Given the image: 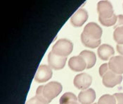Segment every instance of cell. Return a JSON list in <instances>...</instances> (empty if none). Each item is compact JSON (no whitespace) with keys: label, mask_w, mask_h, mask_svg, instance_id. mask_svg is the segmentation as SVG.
<instances>
[{"label":"cell","mask_w":123,"mask_h":104,"mask_svg":"<svg viewBox=\"0 0 123 104\" xmlns=\"http://www.w3.org/2000/svg\"><path fill=\"white\" fill-rule=\"evenodd\" d=\"M73 50V43L66 38L60 39L52 47L51 52L61 57H67Z\"/></svg>","instance_id":"obj_1"},{"label":"cell","mask_w":123,"mask_h":104,"mask_svg":"<svg viewBox=\"0 0 123 104\" xmlns=\"http://www.w3.org/2000/svg\"><path fill=\"white\" fill-rule=\"evenodd\" d=\"M68 66L74 72H82L86 69V63L82 57L78 55L72 57L69 59Z\"/></svg>","instance_id":"obj_10"},{"label":"cell","mask_w":123,"mask_h":104,"mask_svg":"<svg viewBox=\"0 0 123 104\" xmlns=\"http://www.w3.org/2000/svg\"><path fill=\"white\" fill-rule=\"evenodd\" d=\"M113 38L118 45H123V26L115 29L113 32Z\"/></svg>","instance_id":"obj_18"},{"label":"cell","mask_w":123,"mask_h":104,"mask_svg":"<svg viewBox=\"0 0 123 104\" xmlns=\"http://www.w3.org/2000/svg\"><path fill=\"white\" fill-rule=\"evenodd\" d=\"M63 90V86L58 82H51L44 86L43 96L49 103L57 97Z\"/></svg>","instance_id":"obj_2"},{"label":"cell","mask_w":123,"mask_h":104,"mask_svg":"<svg viewBox=\"0 0 123 104\" xmlns=\"http://www.w3.org/2000/svg\"><path fill=\"white\" fill-rule=\"evenodd\" d=\"M109 70H110V69H109V66H108V63H104L99 67V70H98L99 75L101 77H103L104 74H105V73H107Z\"/></svg>","instance_id":"obj_21"},{"label":"cell","mask_w":123,"mask_h":104,"mask_svg":"<svg viewBox=\"0 0 123 104\" xmlns=\"http://www.w3.org/2000/svg\"><path fill=\"white\" fill-rule=\"evenodd\" d=\"M67 57H61L55 55L51 51L48 55V64L51 69L59 70L63 69L66 63Z\"/></svg>","instance_id":"obj_8"},{"label":"cell","mask_w":123,"mask_h":104,"mask_svg":"<svg viewBox=\"0 0 123 104\" xmlns=\"http://www.w3.org/2000/svg\"><path fill=\"white\" fill-rule=\"evenodd\" d=\"M67 104H79L77 103V101H73V102H70V103H68Z\"/></svg>","instance_id":"obj_26"},{"label":"cell","mask_w":123,"mask_h":104,"mask_svg":"<svg viewBox=\"0 0 123 104\" xmlns=\"http://www.w3.org/2000/svg\"><path fill=\"white\" fill-rule=\"evenodd\" d=\"M113 96L116 99V104H123V93H116Z\"/></svg>","instance_id":"obj_22"},{"label":"cell","mask_w":123,"mask_h":104,"mask_svg":"<svg viewBox=\"0 0 123 104\" xmlns=\"http://www.w3.org/2000/svg\"><path fill=\"white\" fill-rule=\"evenodd\" d=\"M116 48H117V51L118 52V53L120 54V55L123 56V45H118V44H117Z\"/></svg>","instance_id":"obj_25"},{"label":"cell","mask_w":123,"mask_h":104,"mask_svg":"<svg viewBox=\"0 0 123 104\" xmlns=\"http://www.w3.org/2000/svg\"></svg>","instance_id":"obj_27"},{"label":"cell","mask_w":123,"mask_h":104,"mask_svg":"<svg viewBox=\"0 0 123 104\" xmlns=\"http://www.w3.org/2000/svg\"><path fill=\"white\" fill-rule=\"evenodd\" d=\"M97 52L99 58L104 61L110 60L115 55L114 48L108 44H103L100 45L98 48Z\"/></svg>","instance_id":"obj_13"},{"label":"cell","mask_w":123,"mask_h":104,"mask_svg":"<svg viewBox=\"0 0 123 104\" xmlns=\"http://www.w3.org/2000/svg\"><path fill=\"white\" fill-rule=\"evenodd\" d=\"M86 37L93 40H101L103 30L101 26L94 22H90L85 26L82 32Z\"/></svg>","instance_id":"obj_3"},{"label":"cell","mask_w":123,"mask_h":104,"mask_svg":"<svg viewBox=\"0 0 123 104\" xmlns=\"http://www.w3.org/2000/svg\"><path fill=\"white\" fill-rule=\"evenodd\" d=\"M123 79V75L117 74L111 70H109L102 77V82L103 84L107 88H113L115 86L120 84Z\"/></svg>","instance_id":"obj_6"},{"label":"cell","mask_w":123,"mask_h":104,"mask_svg":"<svg viewBox=\"0 0 123 104\" xmlns=\"http://www.w3.org/2000/svg\"><path fill=\"white\" fill-rule=\"evenodd\" d=\"M98 21L103 26H104L105 27L113 26H115V24L117 23V16L114 14L111 18H109V19H103V18H101L98 16Z\"/></svg>","instance_id":"obj_17"},{"label":"cell","mask_w":123,"mask_h":104,"mask_svg":"<svg viewBox=\"0 0 123 104\" xmlns=\"http://www.w3.org/2000/svg\"><path fill=\"white\" fill-rule=\"evenodd\" d=\"M97 11L98 16L103 19L111 18L114 14L113 7L109 1L102 0L99 1L97 4Z\"/></svg>","instance_id":"obj_4"},{"label":"cell","mask_w":123,"mask_h":104,"mask_svg":"<svg viewBox=\"0 0 123 104\" xmlns=\"http://www.w3.org/2000/svg\"><path fill=\"white\" fill-rule=\"evenodd\" d=\"M43 88H44V86L43 85L39 86L38 87L37 89V90H36V96H35L37 98L39 101H41L43 102L44 104H49V103L45 99V98H44V96H43Z\"/></svg>","instance_id":"obj_20"},{"label":"cell","mask_w":123,"mask_h":104,"mask_svg":"<svg viewBox=\"0 0 123 104\" xmlns=\"http://www.w3.org/2000/svg\"><path fill=\"white\" fill-rule=\"evenodd\" d=\"M79 55H80L85 60L86 63V69H91L95 65L96 62V57L94 52L85 50L82 51Z\"/></svg>","instance_id":"obj_14"},{"label":"cell","mask_w":123,"mask_h":104,"mask_svg":"<svg viewBox=\"0 0 123 104\" xmlns=\"http://www.w3.org/2000/svg\"><path fill=\"white\" fill-rule=\"evenodd\" d=\"M96 99V92L93 89L81 91L78 95V101L81 104H92Z\"/></svg>","instance_id":"obj_12"},{"label":"cell","mask_w":123,"mask_h":104,"mask_svg":"<svg viewBox=\"0 0 123 104\" xmlns=\"http://www.w3.org/2000/svg\"><path fill=\"white\" fill-rule=\"evenodd\" d=\"M26 104H44L43 102H42L41 101H39L36 96L31 98L30 99H29L28 101H27Z\"/></svg>","instance_id":"obj_23"},{"label":"cell","mask_w":123,"mask_h":104,"mask_svg":"<svg viewBox=\"0 0 123 104\" xmlns=\"http://www.w3.org/2000/svg\"><path fill=\"white\" fill-rule=\"evenodd\" d=\"M92 82V77L87 73H81L76 75L73 80V84L80 90L88 89Z\"/></svg>","instance_id":"obj_5"},{"label":"cell","mask_w":123,"mask_h":104,"mask_svg":"<svg viewBox=\"0 0 123 104\" xmlns=\"http://www.w3.org/2000/svg\"><path fill=\"white\" fill-rule=\"evenodd\" d=\"M98 104H116V99L113 95L105 94L100 97Z\"/></svg>","instance_id":"obj_19"},{"label":"cell","mask_w":123,"mask_h":104,"mask_svg":"<svg viewBox=\"0 0 123 104\" xmlns=\"http://www.w3.org/2000/svg\"><path fill=\"white\" fill-rule=\"evenodd\" d=\"M81 41L82 43V44L86 47H89V48H96V47H99L100 46V44L101 43V40H93V39H91V38L86 37L85 34H83L82 33L81 34Z\"/></svg>","instance_id":"obj_15"},{"label":"cell","mask_w":123,"mask_h":104,"mask_svg":"<svg viewBox=\"0 0 123 104\" xmlns=\"http://www.w3.org/2000/svg\"><path fill=\"white\" fill-rule=\"evenodd\" d=\"M52 70L46 65H41L37 69L35 76V80L38 83H44L48 82L52 77Z\"/></svg>","instance_id":"obj_7"},{"label":"cell","mask_w":123,"mask_h":104,"mask_svg":"<svg viewBox=\"0 0 123 104\" xmlns=\"http://www.w3.org/2000/svg\"><path fill=\"white\" fill-rule=\"evenodd\" d=\"M77 100H78V98L73 93L67 92L61 97L59 100V104H67L73 101H77Z\"/></svg>","instance_id":"obj_16"},{"label":"cell","mask_w":123,"mask_h":104,"mask_svg":"<svg viewBox=\"0 0 123 104\" xmlns=\"http://www.w3.org/2000/svg\"><path fill=\"white\" fill-rule=\"evenodd\" d=\"M120 26H123V15L122 14H120L117 16V21L115 26H114V29H116Z\"/></svg>","instance_id":"obj_24"},{"label":"cell","mask_w":123,"mask_h":104,"mask_svg":"<svg viewBox=\"0 0 123 104\" xmlns=\"http://www.w3.org/2000/svg\"><path fill=\"white\" fill-rule=\"evenodd\" d=\"M108 66L110 70L117 74L122 75L123 74V56H114L109 60Z\"/></svg>","instance_id":"obj_11"},{"label":"cell","mask_w":123,"mask_h":104,"mask_svg":"<svg viewBox=\"0 0 123 104\" xmlns=\"http://www.w3.org/2000/svg\"><path fill=\"white\" fill-rule=\"evenodd\" d=\"M89 14L85 9H80L70 18V23L74 27H81L87 21Z\"/></svg>","instance_id":"obj_9"}]
</instances>
